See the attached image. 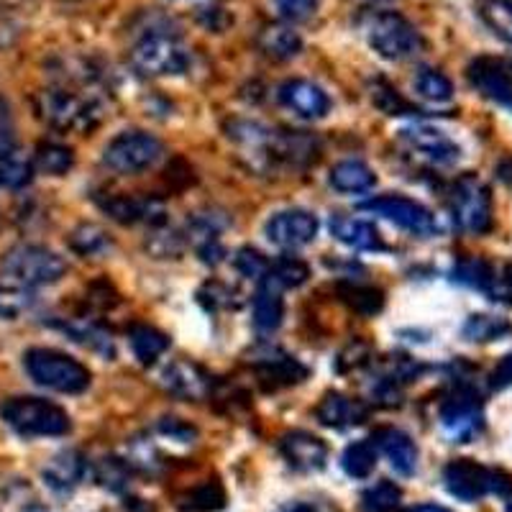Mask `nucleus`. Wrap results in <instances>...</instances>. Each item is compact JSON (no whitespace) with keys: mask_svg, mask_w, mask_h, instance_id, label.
I'll use <instances>...</instances> for the list:
<instances>
[{"mask_svg":"<svg viewBox=\"0 0 512 512\" xmlns=\"http://www.w3.org/2000/svg\"><path fill=\"white\" fill-rule=\"evenodd\" d=\"M36 113L59 131L88 134L103 118V105L95 95L82 93L77 85H57L36 95Z\"/></svg>","mask_w":512,"mask_h":512,"instance_id":"1","label":"nucleus"},{"mask_svg":"<svg viewBox=\"0 0 512 512\" xmlns=\"http://www.w3.org/2000/svg\"><path fill=\"white\" fill-rule=\"evenodd\" d=\"M0 415L8 428L24 438H57L67 436L72 428L70 415L59 405L41 397H11L0 405Z\"/></svg>","mask_w":512,"mask_h":512,"instance_id":"2","label":"nucleus"},{"mask_svg":"<svg viewBox=\"0 0 512 512\" xmlns=\"http://www.w3.org/2000/svg\"><path fill=\"white\" fill-rule=\"evenodd\" d=\"M128 59L139 75L169 77L187 72L192 54L175 34H169L167 29H152L131 47Z\"/></svg>","mask_w":512,"mask_h":512,"instance_id":"3","label":"nucleus"},{"mask_svg":"<svg viewBox=\"0 0 512 512\" xmlns=\"http://www.w3.org/2000/svg\"><path fill=\"white\" fill-rule=\"evenodd\" d=\"M24 367L36 384L62 395H80L90 387L88 367L57 349L26 351Z\"/></svg>","mask_w":512,"mask_h":512,"instance_id":"4","label":"nucleus"},{"mask_svg":"<svg viewBox=\"0 0 512 512\" xmlns=\"http://www.w3.org/2000/svg\"><path fill=\"white\" fill-rule=\"evenodd\" d=\"M0 269L8 280L21 282L26 287H44L62 280L67 264L57 251L47 249V246L18 244L3 254Z\"/></svg>","mask_w":512,"mask_h":512,"instance_id":"5","label":"nucleus"},{"mask_svg":"<svg viewBox=\"0 0 512 512\" xmlns=\"http://www.w3.org/2000/svg\"><path fill=\"white\" fill-rule=\"evenodd\" d=\"M364 31H367L369 47L382 59H390V62H402V59L415 57L420 47H423L420 31L400 13H374V16H369Z\"/></svg>","mask_w":512,"mask_h":512,"instance_id":"6","label":"nucleus"},{"mask_svg":"<svg viewBox=\"0 0 512 512\" xmlns=\"http://www.w3.org/2000/svg\"><path fill=\"white\" fill-rule=\"evenodd\" d=\"M164 157V144L146 131H123L105 146L103 164L118 175H139Z\"/></svg>","mask_w":512,"mask_h":512,"instance_id":"7","label":"nucleus"},{"mask_svg":"<svg viewBox=\"0 0 512 512\" xmlns=\"http://www.w3.org/2000/svg\"><path fill=\"white\" fill-rule=\"evenodd\" d=\"M451 216L466 233L482 236L492 228V195L477 175H464L451 190Z\"/></svg>","mask_w":512,"mask_h":512,"instance_id":"8","label":"nucleus"},{"mask_svg":"<svg viewBox=\"0 0 512 512\" xmlns=\"http://www.w3.org/2000/svg\"><path fill=\"white\" fill-rule=\"evenodd\" d=\"M441 428L451 441L456 443H469L477 438L484 428V413H482V400L474 390L469 387H459L454 395H448L441 405Z\"/></svg>","mask_w":512,"mask_h":512,"instance_id":"9","label":"nucleus"},{"mask_svg":"<svg viewBox=\"0 0 512 512\" xmlns=\"http://www.w3.org/2000/svg\"><path fill=\"white\" fill-rule=\"evenodd\" d=\"M359 210L387 218L390 223L415 233V236H433V233H438V221L431 210L420 205L418 200L402 198V195H382V198L367 200V203L359 205Z\"/></svg>","mask_w":512,"mask_h":512,"instance_id":"10","label":"nucleus"},{"mask_svg":"<svg viewBox=\"0 0 512 512\" xmlns=\"http://www.w3.org/2000/svg\"><path fill=\"white\" fill-rule=\"evenodd\" d=\"M466 77L482 98L492 100L512 113V59L479 57L469 64Z\"/></svg>","mask_w":512,"mask_h":512,"instance_id":"11","label":"nucleus"},{"mask_svg":"<svg viewBox=\"0 0 512 512\" xmlns=\"http://www.w3.org/2000/svg\"><path fill=\"white\" fill-rule=\"evenodd\" d=\"M264 233L280 249H300V246L313 244L318 236V218L303 208L280 210L264 223Z\"/></svg>","mask_w":512,"mask_h":512,"instance_id":"12","label":"nucleus"},{"mask_svg":"<svg viewBox=\"0 0 512 512\" xmlns=\"http://www.w3.org/2000/svg\"><path fill=\"white\" fill-rule=\"evenodd\" d=\"M162 387L169 392V395L182 397V400L200 402L208 400L216 390V379L213 374L205 372L200 364L190 359H175L169 361L162 372Z\"/></svg>","mask_w":512,"mask_h":512,"instance_id":"13","label":"nucleus"},{"mask_svg":"<svg viewBox=\"0 0 512 512\" xmlns=\"http://www.w3.org/2000/svg\"><path fill=\"white\" fill-rule=\"evenodd\" d=\"M100 210L111 221L123 223V226H134V223H149L152 228L164 226L167 221V210L159 198H149V195H105L98 200Z\"/></svg>","mask_w":512,"mask_h":512,"instance_id":"14","label":"nucleus"},{"mask_svg":"<svg viewBox=\"0 0 512 512\" xmlns=\"http://www.w3.org/2000/svg\"><path fill=\"white\" fill-rule=\"evenodd\" d=\"M443 484L448 495L461 502H477L489 495L492 487V469L477 464L474 459H454L443 469Z\"/></svg>","mask_w":512,"mask_h":512,"instance_id":"15","label":"nucleus"},{"mask_svg":"<svg viewBox=\"0 0 512 512\" xmlns=\"http://www.w3.org/2000/svg\"><path fill=\"white\" fill-rule=\"evenodd\" d=\"M400 141L408 146L410 152L433 164H456L461 157V149L454 139H448L443 131L433 126H423V123L402 128Z\"/></svg>","mask_w":512,"mask_h":512,"instance_id":"16","label":"nucleus"},{"mask_svg":"<svg viewBox=\"0 0 512 512\" xmlns=\"http://www.w3.org/2000/svg\"><path fill=\"white\" fill-rule=\"evenodd\" d=\"M280 103L305 121H320L331 111V98L310 80H287L280 85Z\"/></svg>","mask_w":512,"mask_h":512,"instance_id":"17","label":"nucleus"},{"mask_svg":"<svg viewBox=\"0 0 512 512\" xmlns=\"http://www.w3.org/2000/svg\"><path fill=\"white\" fill-rule=\"evenodd\" d=\"M320 144L305 131H280L269 136V159L272 164H287L292 169H308L318 162Z\"/></svg>","mask_w":512,"mask_h":512,"instance_id":"18","label":"nucleus"},{"mask_svg":"<svg viewBox=\"0 0 512 512\" xmlns=\"http://www.w3.org/2000/svg\"><path fill=\"white\" fill-rule=\"evenodd\" d=\"M280 451L295 472H320L328 461L326 441L308 431L285 433L280 438Z\"/></svg>","mask_w":512,"mask_h":512,"instance_id":"19","label":"nucleus"},{"mask_svg":"<svg viewBox=\"0 0 512 512\" xmlns=\"http://www.w3.org/2000/svg\"><path fill=\"white\" fill-rule=\"evenodd\" d=\"M372 443L387 456L390 466L400 477H413L418 469V446L408 433L400 428H379L374 431Z\"/></svg>","mask_w":512,"mask_h":512,"instance_id":"20","label":"nucleus"},{"mask_svg":"<svg viewBox=\"0 0 512 512\" xmlns=\"http://www.w3.org/2000/svg\"><path fill=\"white\" fill-rule=\"evenodd\" d=\"M85 472H88V459L75 448H67V451H59L57 456L47 461V466L41 469V479L47 482L49 489L64 495L85 479Z\"/></svg>","mask_w":512,"mask_h":512,"instance_id":"21","label":"nucleus"},{"mask_svg":"<svg viewBox=\"0 0 512 512\" xmlns=\"http://www.w3.org/2000/svg\"><path fill=\"white\" fill-rule=\"evenodd\" d=\"M315 418L326 428L344 431V428H351V425L364 423L367 420V408H364V402L351 400V397L341 395V392H326L323 400L318 402V408H315Z\"/></svg>","mask_w":512,"mask_h":512,"instance_id":"22","label":"nucleus"},{"mask_svg":"<svg viewBox=\"0 0 512 512\" xmlns=\"http://www.w3.org/2000/svg\"><path fill=\"white\" fill-rule=\"evenodd\" d=\"M59 331H64L67 336L75 341V344L85 346V349L95 351L103 359H116V341H113V333L108 328H103L100 323L90 318H70L59 323Z\"/></svg>","mask_w":512,"mask_h":512,"instance_id":"23","label":"nucleus"},{"mask_svg":"<svg viewBox=\"0 0 512 512\" xmlns=\"http://www.w3.org/2000/svg\"><path fill=\"white\" fill-rule=\"evenodd\" d=\"M328 226H331L333 239L341 241V244L349 246V249H356V251L382 249V236H379V231L369 221H361V218H351V216H341V213H336Z\"/></svg>","mask_w":512,"mask_h":512,"instance_id":"24","label":"nucleus"},{"mask_svg":"<svg viewBox=\"0 0 512 512\" xmlns=\"http://www.w3.org/2000/svg\"><path fill=\"white\" fill-rule=\"evenodd\" d=\"M285 318V300H282V287L267 277L259 282L254 295V326L264 333H272L282 326Z\"/></svg>","mask_w":512,"mask_h":512,"instance_id":"25","label":"nucleus"},{"mask_svg":"<svg viewBox=\"0 0 512 512\" xmlns=\"http://www.w3.org/2000/svg\"><path fill=\"white\" fill-rule=\"evenodd\" d=\"M256 44L272 59H292L303 52V39H300V34L295 29H290V26L282 24L264 26L259 31V36H256Z\"/></svg>","mask_w":512,"mask_h":512,"instance_id":"26","label":"nucleus"},{"mask_svg":"<svg viewBox=\"0 0 512 512\" xmlns=\"http://www.w3.org/2000/svg\"><path fill=\"white\" fill-rule=\"evenodd\" d=\"M328 182H331L333 190L346 192V195H356V192H367L372 190L374 182H377V175L359 159H346V162H338L336 167L331 169L328 175Z\"/></svg>","mask_w":512,"mask_h":512,"instance_id":"27","label":"nucleus"},{"mask_svg":"<svg viewBox=\"0 0 512 512\" xmlns=\"http://www.w3.org/2000/svg\"><path fill=\"white\" fill-rule=\"evenodd\" d=\"M128 344H131V351L139 359V364L149 367L169 349V336L154 326L136 323V326L128 328Z\"/></svg>","mask_w":512,"mask_h":512,"instance_id":"28","label":"nucleus"},{"mask_svg":"<svg viewBox=\"0 0 512 512\" xmlns=\"http://www.w3.org/2000/svg\"><path fill=\"white\" fill-rule=\"evenodd\" d=\"M70 249L82 259H98L113 249V239L98 223H80L67 239Z\"/></svg>","mask_w":512,"mask_h":512,"instance_id":"29","label":"nucleus"},{"mask_svg":"<svg viewBox=\"0 0 512 512\" xmlns=\"http://www.w3.org/2000/svg\"><path fill=\"white\" fill-rule=\"evenodd\" d=\"M36 303V295L31 287L13 282L8 277L0 280V320H16L29 313Z\"/></svg>","mask_w":512,"mask_h":512,"instance_id":"30","label":"nucleus"},{"mask_svg":"<svg viewBox=\"0 0 512 512\" xmlns=\"http://www.w3.org/2000/svg\"><path fill=\"white\" fill-rule=\"evenodd\" d=\"M259 372L264 379H272V384H295L300 379H305L308 369L295 359V356H287L282 351H272L269 356H262L259 361Z\"/></svg>","mask_w":512,"mask_h":512,"instance_id":"31","label":"nucleus"},{"mask_svg":"<svg viewBox=\"0 0 512 512\" xmlns=\"http://www.w3.org/2000/svg\"><path fill=\"white\" fill-rule=\"evenodd\" d=\"M507 333H512V323L500 315H487L477 313L466 320L464 328H461V336L466 341H474V344H487V341H497V338H505Z\"/></svg>","mask_w":512,"mask_h":512,"instance_id":"32","label":"nucleus"},{"mask_svg":"<svg viewBox=\"0 0 512 512\" xmlns=\"http://www.w3.org/2000/svg\"><path fill=\"white\" fill-rule=\"evenodd\" d=\"M34 167L36 164L26 157L24 152L11 149L0 157V187L6 190H21L34 180Z\"/></svg>","mask_w":512,"mask_h":512,"instance_id":"33","label":"nucleus"},{"mask_svg":"<svg viewBox=\"0 0 512 512\" xmlns=\"http://www.w3.org/2000/svg\"><path fill=\"white\" fill-rule=\"evenodd\" d=\"M34 164L39 172L44 175H52V177H62L67 175L75 164V154H72L70 146L57 144V141H44L39 144L34 154Z\"/></svg>","mask_w":512,"mask_h":512,"instance_id":"34","label":"nucleus"},{"mask_svg":"<svg viewBox=\"0 0 512 512\" xmlns=\"http://www.w3.org/2000/svg\"><path fill=\"white\" fill-rule=\"evenodd\" d=\"M341 466L351 479H367L377 469V446L372 441H356L341 456Z\"/></svg>","mask_w":512,"mask_h":512,"instance_id":"35","label":"nucleus"},{"mask_svg":"<svg viewBox=\"0 0 512 512\" xmlns=\"http://www.w3.org/2000/svg\"><path fill=\"white\" fill-rule=\"evenodd\" d=\"M413 88L420 98L436 105L448 103V100L454 98V85H451V80H448L443 72L431 70V67H423V70L415 75Z\"/></svg>","mask_w":512,"mask_h":512,"instance_id":"36","label":"nucleus"},{"mask_svg":"<svg viewBox=\"0 0 512 512\" xmlns=\"http://www.w3.org/2000/svg\"><path fill=\"white\" fill-rule=\"evenodd\" d=\"M479 18L497 39L512 44V0H482Z\"/></svg>","mask_w":512,"mask_h":512,"instance_id":"37","label":"nucleus"},{"mask_svg":"<svg viewBox=\"0 0 512 512\" xmlns=\"http://www.w3.org/2000/svg\"><path fill=\"white\" fill-rule=\"evenodd\" d=\"M95 479H98L100 487L111 489V492H126L128 484H131V464L118 456H103V459L95 464Z\"/></svg>","mask_w":512,"mask_h":512,"instance_id":"38","label":"nucleus"},{"mask_svg":"<svg viewBox=\"0 0 512 512\" xmlns=\"http://www.w3.org/2000/svg\"><path fill=\"white\" fill-rule=\"evenodd\" d=\"M451 280L459 282V285L477 287V290L489 292L497 277L484 259H464V262H459L451 269Z\"/></svg>","mask_w":512,"mask_h":512,"instance_id":"39","label":"nucleus"},{"mask_svg":"<svg viewBox=\"0 0 512 512\" xmlns=\"http://www.w3.org/2000/svg\"><path fill=\"white\" fill-rule=\"evenodd\" d=\"M341 297H344V303L359 315H374L379 313L384 305L382 290L369 285H344L341 287Z\"/></svg>","mask_w":512,"mask_h":512,"instance_id":"40","label":"nucleus"},{"mask_svg":"<svg viewBox=\"0 0 512 512\" xmlns=\"http://www.w3.org/2000/svg\"><path fill=\"white\" fill-rule=\"evenodd\" d=\"M269 277H272L282 290H285V287H300L308 282L310 267L303 259H297V256H280L277 262H272Z\"/></svg>","mask_w":512,"mask_h":512,"instance_id":"41","label":"nucleus"},{"mask_svg":"<svg viewBox=\"0 0 512 512\" xmlns=\"http://www.w3.org/2000/svg\"><path fill=\"white\" fill-rule=\"evenodd\" d=\"M400 487L392 482H377L361 495V510L364 512H392L400 505Z\"/></svg>","mask_w":512,"mask_h":512,"instance_id":"42","label":"nucleus"},{"mask_svg":"<svg viewBox=\"0 0 512 512\" xmlns=\"http://www.w3.org/2000/svg\"><path fill=\"white\" fill-rule=\"evenodd\" d=\"M233 267H236V272H239L241 277L254 282L267 280L269 272H272V262H269L262 251L251 249V246H244V249L236 251V256H233Z\"/></svg>","mask_w":512,"mask_h":512,"instance_id":"43","label":"nucleus"},{"mask_svg":"<svg viewBox=\"0 0 512 512\" xmlns=\"http://www.w3.org/2000/svg\"><path fill=\"white\" fill-rule=\"evenodd\" d=\"M185 241L187 239L180 231H172V228L167 231L164 226H157L152 236L146 239V249H149L154 259H177L182 249H185Z\"/></svg>","mask_w":512,"mask_h":512,"instance_id":"44","label":"nucleus"},{"mask_svg":"<svg viewBox=\"0 0 512 512\" xmlns=\"http://www.w3.org/2000/svg\"><path fill=\"white\" fill-rule=\"evenodd\" d=\"M226 505V492L218 482H203L187 495L185 510L190 512H216Z\"/></svg>","mask_w":512,"mask_h":512,"instance_id":"45","label":"nucleus"},{"mask_svg":"<svg viewBox=\"0 0 512 512\" xmlns=\"http://www.w3.org/2000/svg\"><path fill=\"white\" fill-rule=\"evenodd\" d=\"M372 103L377 105L379 111L387 113V116H410V113H418L392 85H387L382 80L372 88Z\"/></svg>","mask_w":512,"mask_h":512,"instance_id":"46","label":"nucleus"},{"mask_svg":"<svg viewBox=\"0 0 512 512\" xmlns=\"http://www.w3.org/2000/svg\"><path fill=\"white\" fill-rule=\"evenodd\" d=\"M200 303L205 305L208 310H231L239 308V292L233 290V287L223 285V282H208V285L200 290Z\"/></svg>","mask_w":512,"mask_h":512,"instance_id":"47","label":"nucleus"},{"mask_svg":"<svg viewBox=\"0 0 512 512\" xmlns=\"http://www.w3.org/2000/svg\"><path fill=\"white\" fill-rule=\"evenodd\" d=\"M420 372H423V367H420L418 361L408 359V356H390V359L384 361L382 377L392 379V382H397L402 387L405 382H413V379H418Z\"/></svg>","mask_w":512,"mask_h":512,"instance_id":"48","label":"nucleus"},{"mask_svg":"<svg viewBox=\"0 0 512 512\" xmlns=\"http://www.w3.org/2000/svg\"><path fill=\"white\" fill-rule=\"evenodd\" d=\"M277 13H280L285 21H305V18L313 16L318 11L320 0H272Z\"/></svg>","mask_w":512,"mask_h":512,"instance_id":"49","label":"nucleus"},{"mask_svg":"<svg viewBox=\"0 0 512 512\" xmlns=\"http://www.w3.org/2000/svg\"><path fill=\"white\" fill-rule=\"evenodd\" d=\"M157 431L177 443H192V438L198 436V431H195L190 423H185V420H180V418H162L157 423Z\"/></svg>","mask_w":512,"mask_h":512,"instance_id":"50","label":"nucleus"},{"mask_svg":"<svg viewBox=\"0 0 512 512\" xmlns=\"http://www.w3.org/2000/svg\"><path fill=\"white\" fill-rule=\"evenodd\" d=\"M11 149H16L13 146V113L8 100L0 95V157Z\"/></svg>","mask_w":512,"mask_h":512,"instance_id":"51","label":"nucleus"},{"mask_svg":"<svg viewBox=\"0 0 512 512\" xmlns=\"http://www.w3.org/2000/svg\"><path fill=\"white\" fill-rule=\"evenodd\" d=\"M512 384V354H507L492 372V387L502 390V387H510Z\"/></svg>","mask_w":512,"mask_h":512,"instance_id":"52","label":"nucleus"},{"mask_svg":"<svg viewBox=\"0 0 512 512\" xmlns=\"http://www.w3.org/2000/svg\"><path fill=\"white\" fill-rule=\"evenodd\" d=\"M489 492L497 497H505V500H510L512 497V477L507 472H500V469H492V487H489Z\"/></svg>","mask_w":512,"mask_h":512,"instance_id":"53","label":"nucleus"},{"mask_svg":"<svg viewBox=\"0 0 512 512\" xmlns=\"http://www.w3.org/2000/svg\"><path fill=\"white\" fill-rule=\"evenodd\" d=\"M489 295H492V300H507V297H512V264H507L505 274H502L500 280H495Z\"/></svg>","mask_w":512,"mask_h":512,"instance_id":"54","label":"nucleus"},{"mask_svg":"<svg viewBox=\"0 0 512 512\" xmlns=\"http://www.w3.org/2000/svg\"><path fill=\"white\" fill-rule=\"evenodd\" d=\"M410 512H451L448 507H441V505H420V507H413Z\"/></svg>","mask_w":512,"mask_h":512,"instance_id":"55","label":"nucleus"},{"mask_svg":"<svg viewBox=\"0 0 512 512\" xmlns=\"http://www.w3.org/2000/svg\"><path fill=\"white\" fill-rule=\"evenodd\" d=\"M285 512H315V507L305 505V502H297V505H290Z\"/></svg>","mask_w":512,"mask_h":512,"instance_id":"56","label":"nucleus"},{"mask_svg":"<svg viewBox=\"0 0 512 512\" xmlns=\"http://www.w3.org/2000/svg\"><path fill=\"white\" fill-rule=\"evenodd\" d=\"M24 512H49L47 507H39V505H31V507H26Z\"/></svg>","mask_w":512,"mask_h":512,"instance_id":"57","label":"nucleus"},{"mask_svg":"<svg viewBox=\"0 0 512 512\" xmlns=\"http://www.w3.org/2000/svg\"><path fill=\"white\" fill-rule=\"evenodd\" d=\"M507 512H512V505H510V507H507Z\"/></svg>","mask_w":512,"mask_h":512,"instance_id":"58","label":"nucleus"}]
</instances>
